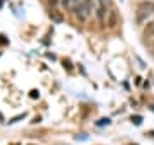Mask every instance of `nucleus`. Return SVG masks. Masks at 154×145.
<instances>
[{
    "instance_id": "f257e3e1",
    "label": "nucleus",
    "mask_w": 154,
    "mask_h": 145,
    "mask_svg": "<svg viewBox=\"0 0 154 145\" xmlns=\"http://www.w3.org/2000/svg\"><path fill=\"white\" fill-rule=\"evenodd\" d=\"M154 14V2L152 0H142L137 4V21L142 22L146 17Z\"/></svg>"
},
{
    "instance_id": "f03ea898",
    "label": "nucleus",
    "mask_w": 154,
    "mask_h": 145,
    "mask_svg": "<svg viewBox=\"0 0 154 145\" xmlns=\"http://www.w3.org/2000/svg\"><path fill=\"white\" fill-rule=\"evenodd\" d=\"M118 24V14H116V10L113 9V10H110V14H108V22H106V26L110 29H113Z\"/></svg>"
},
{
    "instance_id": "7ed1b4c3",
    "label": "nucleus",
    "mask_w": 154,
    "mask_h": 145,
    "mask_svg": "<svg viewBox=\"0 0 154 145\" xmlns=\"http://www.w3.org/2000/svg\"><path fill=\"white\" fill-rule=\"evenodd\" d=\"M74 14H75V16L79 17L81 21H84V19L88 17V10H86V7H84L82 2H81V4H79V5H77L75 9H74Z\"/></svg>"
},
{
    "instance_id": "20e7f679",
    "label": "nucleus",
    "mask_w": 154,
    "mask_h": 145,
    "mask_svg": "<svg viewBox=\"0 0 154 145\" xmlns=\"http://www.w3.org/2000/svg\"><path fill=\"white\" fill-rule=\"evenodd\" d=\"M79 4H81L79 0H62V5L65 7L67 10H70V12H74V9H75Z\"/></svg>"
},
{
    "instance_id": "39448f33",
    "label": "nucleus",
    "mask_w": 154,
    "mask_h": 145,
    "mask_svg": "<svg viewBox=\"0 0 154 145\" xmlns=\"http://www.w3.org/2000/svg\"><path fill=\"white\" fill-rule=\"evenodd\" d=\"M144 36H146V38H152L154 36V19L146 24V28H144Z\"/></svg>"
},
{
    "instance_id": "423d86ee",
    "label": "nucleus",
    "mask_w": 154,
    "mask_h": 145,
    "mask_svg": "<svg viewBox=\"0 0 154 145\" xmlns=\"http://www.w3.org/2000/svg\"><path fill=\"white\" fill-rule=\"evenodd\" d=\"M50 19H51L53 22H63V16H62L60 12H57V10L50 12Z\"/></svg>"
},
{
    "instance_id": "0eeeda50",
    "label": "nucleus",
    "mask_w": 154,
    "mask_h": 145,
    "mask_svg": "<svg viewBox=\"0 0 154 145\" xmlns=\"http://www.w3.org/2000/svg\"><path fill=\"white\" fill-rule=\"evenodd\" d=\"M105 14H106L105 5H99L98 7V19H99V22H105Z\"/></svg>"
},
{
    "instance_id": "6e6552de",
    "label": "nucleus",
    "mask_w": 154,
    "mask_h": 145,
    "mask_svg": "<svg viewBox=\"0 0 154 145\" xmlns=\"http://www.w3.org/2000/svg\"><path fill=\"white\" fill-rule=\"evenodd\" d=\"M82 4H84V7H86L88 14H89L91 10H93V4H91V0H82Z\"/></svg>"
},
{
    "instance_id": "1a4fd4ad",
    "label": "nucleus",
    "mask_w": 154,
    "mask_h": 145,
    "mask_svg": "<svg viewBox=\"0 0 154 145\" xmlns=\"http://www.w3.org/2000/svg\"><path fill=\"white\" fill-rule=\"evenodd\" d=\"M132 121L135 123V125H140V123H142V118L140 116H132Z\"/></svg>"
},
{
    "instance_id": "9d476101",
    "label": "nucleus",
    "mask_w": 154,
    "mask_h": 145,
    "mask_svg": "<svg viewBox=\"0 0 154 145\" xmlns=\"http://www.w3.org/2000/svg\"><path fill=\"white\" fill-rule=\"evenodd\" d=\"M38 96H39V92H38V90H31V97H33V99H36Z\"/></svg>"
},
{
    "instance_id": "9b49d317",
    "label": "nucleus",
    "mask_w": 154,
    "mask_h": 145,
    "mask_svg": "<svg viewBox=\"0 0 154 145\" xmlns=\"http://www.w3.org/2000/svg\"><path fill=\"white\" fill-rule=\"evenodd\" d=\"M105 123L108 125V123H110V120H99V121H98V125H105Z\"/></svg>"
},
{
    "instance_id": "f8f14e48",
    "label": "nucleus",
    "mask_w": 154,
    "mask_h": 145,
    "mask_svg": "<svg viewBox=\"0 0 154 145\" xmlns=\"http://www.w3.org/2000/svg\"><path fill=\"white\" fill-rule=\"evenodd\" d=\"M50 2V5H57V4H58V0H48Z\"/></svg>"
},
{
    "instance_id": "ddd939ff",
    "label": "nucleus",
    "mask_w": 154,
    "mask_h": 145,
    "mask_svg": "<svg viewBox=\"0 0 154 145\" xmlns=\"http://www.w3.org/2000/svg\"><path fill=\"white\" fill-rule=\"evenodd\" d=\"M101 2H103V0H101Z\"/></svg>"
}]
</instances>
